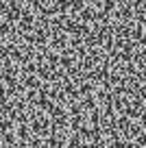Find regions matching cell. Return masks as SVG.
<instances>
[{
	"label": "cell",
	"instance_id": "cell-1",
	"mask_svg": "<svg viewBox=\"0 0 146 148\" xmlns=\"http://www.w3.org/2000/svg\"><path fill=\"white\" fill-rule=\"evenodd\" d=\"M133 146H146V129L142 131V133L137 135L135 139H133Z\"/></svg>",
	"mask_w": 146,
	"mask_h": 148
},
{
	"label": "cell",
	"instance_id": "cell-2",
	"mask_svg": "<svg viewBox=\"0 0 146 148\" xmlns=\"http://www.w3.org/2000/svg\"><path fill=\"white\" fill-rule=\"evenodd\" d=\"M137 120H140V124H142V126L146 129V109H144V111L140 113V118H137Z\"/></svg>",
	"mask_w": 146,
	"mask_h": 148
}]
</instances>
